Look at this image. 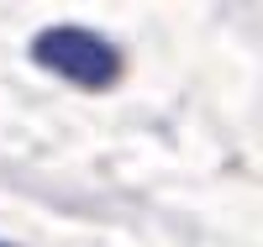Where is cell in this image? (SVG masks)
I'll return each mask as SVG.
<instances>
[{"mask_svg":"<svg viewBox=\"0 0 263 247\" xmlns=\"http://www.w3.org/2000/svg\"><path fill=\"white\" fill-rule=\"evenodd\" d=\"M27 53H32V63L42 74L74 84L84 95H105V89H116L121 74H126V53L111 37L90 32V27H42Z\"/></svg>","mask_w":263,"mask_h":247,"instance_id":"6da1fadb","label":"cell"},{"mask_svg":"<svg viewBox=\"0 0 263 247\" xmlns=\"http://www.w3.org/2000/svg\"><path fill=\"white\" fill-rule=\"evenodd\" d=\"M0 247H16V242H0Z\"/></svg>","mask_w":263,"mask_h":247,"instance_id":"7a4b0ae2","label":"cell"}]
</instances>
